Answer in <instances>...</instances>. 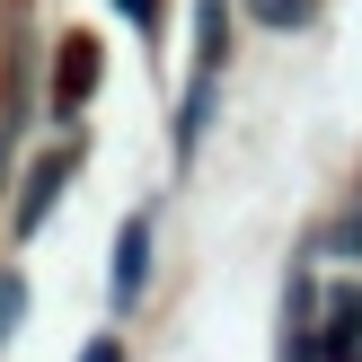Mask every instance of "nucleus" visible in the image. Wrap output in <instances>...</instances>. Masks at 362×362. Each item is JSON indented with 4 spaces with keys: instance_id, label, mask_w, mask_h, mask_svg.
Wrapping results in <instances>:
<instances>
[{
    "instance_id": "obj_5",
    "label": "nucleus",
    "mask_w": 362,
    "mask_h": 362,
    "mask_svg": "<svg viewBox=\"0 0 362 362\" xmlns=\"http://www.w3.org/2000/svg\"><path fill=\"white\" fill-rule=\"evenodd\" d=\"M318 0H257V18H274V27H310Z\"/></svg>"
},
{
    "instance_id": "obj_7",
    "label": "nucleus",
    "mask_w": 362,
    "mask_h": 362,
    "mask_svg": "<svg viewBox=\"0 0 362 362\" xmlns=\"http://www.w3.org/2000/svg\"><path fill=\"white\" fill-rule=\"evenodd\" d=\"M124 18H133V27H151V0H124Z\"/></svg>"
},
{
    "instance_id": "obj_2",
    "label": "nucleus",
    "mask_w": 362,
    "mask_h": 362,
    "mask_svg": "<svg viewBox=\"0 0 362 362\" xmlns=\"http://www.w3.org/2000/svg\"><path fill=\"white\" fill-rule=\"evenodd\" d=\"M141 283H151V221H124V239H115V310H133Z\"/></svg>"
},
{
    "instance_id": "obj_6",
    "label": "nucleus",
    "mask_w": 362,
    "mask_h": 362,
    "mask_svg": "<svg viewBox=\"0 0 362 362\" xmlns=\"http://www.w3.org/2000/svg\"><path fill=\"white\" fill-rule=\"evenodd\" d=\"M80 362H124V354H115V336H88V345H80Z\"/></svg>"
},
{
    "instance_id": "obj_1",
    "label": "nucleus",
    "mask_w": 362,
    "mask_h": 362,
    "mask_svg": "<svg viewBox=\"0 0 362 362\" xmlns=\"http://www.w3.org/2000/svg\"><path fill=\"white\" fill-rule=\"evenodd\" d=\"M88 88H98V45H88V35H71L62 62H53V115H80Z\"/></svg>"
},
{
    "instance_id": "obj_3",
    "label": "nucleus",
    "mask_w": 362,
    "mask_h": 362,
    "mask_svg": "<svg viewBox=\"0 0 362 362\" xmlns=\"http://www.w3.org/2000/svg\"><path fill=\"white\" fill-rule=\"evenodd\" d=\"M53 194H62V159H45V168H35V186H27V204H18V230H45V212H53Z\"/></svg>"
},
{
    "instance_id": "obj_4",
    "label": "nucleus",
    "mask_w": 362,
    "mask_h": 362,
    "mask_svg": "<svg viewBox=\"0 0 362 362\" xmlns=\"http://www.w3.org/2000/svg\"><path fill=\"white\" fill-rule=\"evenodd\" d=\"M18 310H27V283H18V274H0V345L18 336Z\"/></svg>"
}]
</instances>
